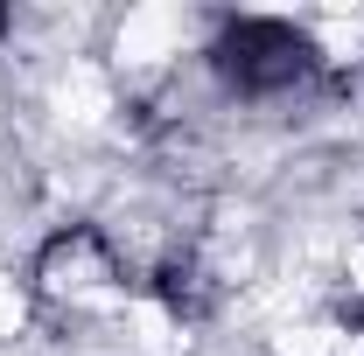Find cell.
I'll return each instance as SVG.
<instances>
[{
    "instance_id": "1",
    "label": "cell",
    "mask_w": 364,
    "mask_h": 356,
    "mask_svg": "<svg viewBox=\"0 0 364 356\" xmlns=\"http://www.w3.org/2000/svg\"><path fill=\"white\" fill-rule=\"evenodd\" d=\"M218 70H225L238 91H252V98H267V91H287L301 84L309 70H316V43L294 28V21H267V14H245V21H231L225 35H218Z\"/></svg>"
},
{
    "instance_id": "2",
    "label": "cell",
    "mask_w": 364,
    "mask_h": 356,
    "mask_svg": "<svg viewBox=\"0 0 364 356\" xmlns=\"http://www.w3.org/2000/svg\"><path fill=\"white\" fill-rule=\"evenodd\" d=\"M203 272L196 266H161V279H154V294L168 301L176 314H203V287H196Z\"/></svg>"
},
{
    "instance_id": "3",
    "label": "cell",
    "mask_w": 364,
    "mask_h": 356,
    "mask_svg": "<svg viewBox=\"0 0 364 356\" xmlns=\"http://www.w3.org/2000/svg\"><path fill=\"white\" fill-rule=\"evenodd\" d=\"M0 35H7V14H0Z\"/></svg>"
},
{
    "instance_id": "4",
    "label": "cell",
    "mask_w": 364,
    "mask_h": 356,
    "mask_svg": "<svg viewBox=\"0 0 364 356\" xmlns=\"http://www.w3.org/2000/svg\"><path fill=\"white\" fill-rule=\"evenodd\" d=\"M358 321H364V314H358Z\"/></svg>"
}]
</instances>
